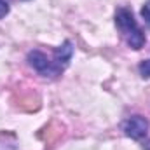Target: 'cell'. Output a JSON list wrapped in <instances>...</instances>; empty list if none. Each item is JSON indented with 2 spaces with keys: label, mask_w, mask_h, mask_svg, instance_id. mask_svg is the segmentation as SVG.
I'll return each mask as SVG.
<instances>
[{
  "label": "cell",
  "mask_w": 150,
  "mask_h": 150,
  "mask_svg": "<svg viewBox=\"0 0 150 150\" xmlns=\"http://www.w3.org/2000/svg\"><path fill=\"white\" fill-rule=\"evenodd\" d=\"M115 26L119 28V32L122 33V38L126 40V44L134 49V51H140L143 45H145V33L143 30L138 26L134 16L131 11L127 9H119L115 12Z\"/></svg>",
  "instance_id": "6da1fadb"
},
{
  "label": "cell",
  "mask_w": 150,
  "mask_h": 150,
  "mask_svg": "<svg viewBox=\"0 0 150 150\" xmlns=\"http://www.w3.org/2000/svg\"><path fill=\"white\" fill-rule=\"evenodd\" d=\"M26 61H28V65L33 70H37L40 75H45V77H58V75H61V72H63L42 51H30L28 56H26Z\"/></svg>",
  "instance_id": "7a4b0ae2"
},
{
  "label": "cell",
  "mask_w": 150,
  "mask_h": 150,
  "mask_svg": "<svg viewBox=\"0 0 150 150\" xmlns=\"http://www.w3.org/2000/svg\"><path fill=\"white\" fill-rule=\"evenodd\" d=\"M124 134L131 140H143L149 133V120L143 117V115H131L124 126Z\"/></svg>",
  "instance_id": "3957f363"
},
{
  "label": "cell",
  "mask_w": 150,
  "mask_h": 150,
  "mask_svg": "<svg viewBox=\"0 0 150 150\" xmlns=\"http://www.w3.org/2000/svg\"><path fill=\"white\" fill-rule=\"evenodd\" d=\"M72 54H74V45L70 40H65L59 47L54 49V65L61 70H65L72 59Z\"/></svg>",
  "instance_id": "277c9868"
},
{
  "label": "cell",
  "mask_w": 150,
  "mask_h": 150,
  "mask_svg": "<svg viewBox=\"0 0 150 150\" xmlns=\"http://www.w3.org/2000/svg\"><path fill=\"white\" fill-rule=\"evenodd\" d=\"M138 70H140V75H142L143 79H150V59L142 61L140 67H138Z\"/></svg>",
  "instance_id": "5b68a950"
},
{
  "label": "cell",
  "mask_w": 150,
  "mask_h": 150,
  "mask_svg": "<svg viewBox=\"0 0 150 150\" xmlns=\"http://www.w3.org/2000/svg\"><path fill=\"white\" fill-rule=\"evenodd\" d=\"M142 18L145 19V23H150V0H147L142 7Z\"/></svg>",
  "instance_id": "8992f818"
},
{
  "label": "cell",
  "mask_w": 150,
  "mask_h": 150,
  "mask_svg": "<svg viewBox=\"0 0 150 150\" xmlns=\"http://www.w3.org/2000/svg\"><path fill=\"white\" fill-rule=\"evenodd\" d=\"M9 11H11L9 4H7L5 0H0V18H5V16L9 14Z\"/></svg>",
  "instance_id": "52a82bcc"
},
{
  "label": "cell",
  "mask_w": 150,
  "mask_h": 150,
  "mask_svg": "<svg viewBox=\"0 0 150 150\" xmlns=\"http://www.w3.org/2000/svg\"><path fill=\"white\" fill-rule=\"evenodd\" d=\"M143 150H150V142H147V143L143 145Z\"/></svg>",
  "instance_id": "ba28073f"
},
{
  "label": "cell",
  "mask_w": 150,
  "mask_h": 150,
  "mask_svg": "<svg viewBox=\"0 0 150 150\" xmlns=\"http://www.w3.org/2000/svg\"><path fill=\"white\" fill-rule=\"evenodd\" d=\"M147 25H149V28H150V23H147Z\"/></svg>",
  "instance_id": "9c48e42d"
}]
</instances>
